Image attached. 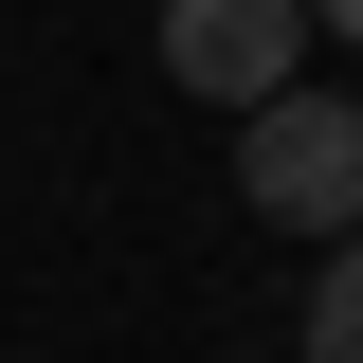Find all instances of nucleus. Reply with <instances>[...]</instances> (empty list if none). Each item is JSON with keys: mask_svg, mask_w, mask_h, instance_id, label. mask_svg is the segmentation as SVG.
Returning a JSON list of instances; mask_svg holds the SVG:
<instances>
[{"mask_svg": "<svg viewBox=\"0 0 363 363\" xmlns=\"http://www.w3.org/2000/svg\"><path fill=\"white\" fill-rule=\"evenodd\" d=\"M236 200H255L272 236H309V255H327V236H363V109H345V91H309V73L272 91V109H236Z\"/></svg>", "mask_w": 363, "mask_h": 363, "instance_id": "nucleus-1", "label": "nucleus"}, {"mask_svg": "<svg viewBox=\"0 0 363 363\" xmlns=\"http://www.w3.org/2000/svg\"><path fill=\"white\" fill-rule=\"evenodd\" d=\"M309 37H345V55H363V0H309Z\"/></svg>", "mask_w": 363, "mask_h": 363, "instance_id": "nucleus-4", "label": "nucleus"}, {"mask_svg": "<svg viewBox=\"0 0 363 363\" xmlns=\"http://www.w3.org/2000/svg\"><path fill=\"white\" fill-rule=\"evenodd\" d=\"M309 363H363V236H327L309 272Z\"/></svg>", "mask_w": 363, "mask_h": 363, "instance_id": "nucleus-3", "label": "nucleus"}, {"mask_svg": "<svg viewBox=\"0 0 363 363\" xmlns=\"http://www.w3.org/2000/svg\"><path fill=\"white\" fill-rule=\"evenodd\" d=\"M291 55H309V0H164V73L200 109H272Z\"/></svg>", "mask_w": 363, "mask_h": 363, "instance_id": "nucleus-2", "label": "nucleus"}]
</instances>
